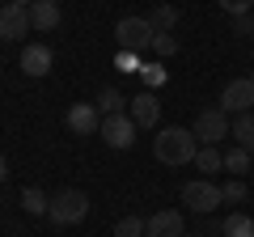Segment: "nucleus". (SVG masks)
Here are the masks:
<instances>
[{
	"label": "nucleus",
	"instance_id": "nucleus-1",
	"mask_svg": "<svg viewBox=\"0 0 254 237\" xmlns=\"http://www.w3.org/2000/svg\"><path fill=\"white\" fill-rule=\"evenodd\" d=\"M153 153H157V161L170 165V170H178V165H195L199 140H195V131H190V127H165V131H157Z\"/></svg>",
	"mask_w": 254,
	"mask_h": 237
},
{
	"label": "nucleus",
	"instance_id": "nucleus-2",
	"mask_svg": "<svg viewBox=\"0 0 254 237\" xmlns=\"http://www.w3.org/2000/svg\"><path fill=\"white\" fill-rule=\"evenodd\" d=\"M153 34H157V30L148 26V17H119V21H115V43H119V51H136V55L153 51Z\"/></svg>",
	"mask_w": 254,
	"mask_h": 237
},
{
	"label": "nucleus",
	"instance_id": "nucleus-3",
	"mask_svg": "<svg viewBox=\"0 0 254 237\" xmlns=\"http://www.w3.org/2000/svg\"><path fill=\"white\" fill-rule=\"evenodd\" d=\"M89 216V195L85 191H60L51 199V208H47V220H51V225H81V220Z\"/></svg>",
	"mask_w": 254,
	"mask_h": 237
},
{
	"label": "nucleus",
	"instance_id": "nucleus-4",
	"mask_svg": "<svg viewBox=\"0 0 254 237\" xmlns=\"http://www.w3.org/2000/svg\"><path fill=\"white\" fill-rule=\"evenodd\" d=\"M182 203H187L190 212H199V216H208L212 208H220L225 203V191H220L212 178H190L187 186H182Z\"/></svg>",
	"mask_w": 254,
	"mask_h": 237
},
{
	"label": "nucleus",
	"instance_id": "nucleus-5",
	"mask_svg": "<svg viewBox=\"0 0 254 237\" xmlns=\"http://www.w3.org/2000/svg\"><path fill=\"white\" fill-rule=\"evenodd\" d=\"M220 110L225 115H246L254 110V76H237L220 89Z\"/></svg>",
	"mask_w": 254,
	"mask_h": 237
},
{
	"label": "nucleus",
	"instance_id": "nucleus-6",
	"mask_svg": "<svg viewBox=\"0 0 254 237\" xmlns=\"http://www.w3.org/2000/svg\"><path fill=\"white\" fill-rule=\"evenodd\" d=\"M229 127H233V118H229L220 106H216V110H203V115L190 123V131H195V140H199V144H216V140H225Z\"/></svg>",
	"mask_w": 254,
	"mask_h": 237
},
{
	"label": "nucleus",
	"instance_id": "nucleus-7",
	"mask_svg": "<svg viewBox=\"0 0 254 237\" xmlns=\"http://www.w3.org/2000/svg\"><path fill=\"white\" fill-rule=\"evenodd\" d=\"M136 123H131V115H110V118H102V131L98 136L106 140L110 148H131L136 144Z\"/></svg>",
	"mask_w": 254,
	"mask_h": 237
},
{
	"label": "nucleus",
	"instance_id": "nucleus-8",
	"mask_svg": "<svg viewBox=\"0 0 254 237\" xmlns=\"http://www.w3.org/2000/svg\"><path fill=\"white\" fill-rule=\"evenodd\" d=\"M144 237H187V225H182L178 208H161L144 220Z\"/></svg>",
	"mask_w": 254,
	"mask_h": 237
},
{
	"label": "nucleus",
	"instance_id": "nucleus-9",
	"mask_svg": "<svg viewBox=\"0 0 254 237\" xmlns=\"http://www.w3.org/2000/svg\"><path fill=\"white\" fill-rule=\"evenodd\" d=\"M30 9H21V4H0V38H26L30 34Z\"/></svg>",
	"mask_w": 254,
	"mask_h": 237
},
{
	"label": "nucleus",
	"instance_id": "nucleus-10",
	"mask_svg": "<svg viewBox=\"0 0 254 237\" xmlns=\"http://www.w3.org/2000/svg\"><path fill=\"white\" fill-rule=\"evenodd\" d=\"M68 127H72L76 136H98L102 131V110L93 106V102H76V106L68 110Z\"/></svg>",
	"mask_w": 254,
	"mask_h": 237
},
{
	"label": "nucleus",
	"instance_id": "nucleus-11",
	"mask_svg": "<svg viewBox=\"0 0 254 237\" xmlns=\"http://www.w3.org/2000/svg\"><path fill=\"white\" fill-rule=\"evenodd\" d=\"M127 115H131L136 127H157V118H161V102H157V93H136V98L127 102Z\"/></svg>",
	"mask_w": 254,
	"mask_h": 237
},
{
	"label": "nucleus",
	"instance_id": "nucleus-12",
	"mask_svg": "<svg viewBox=\"0 0 254 237\" xmlns=\"http://www.w3.org/2000/svg\"><path fill=\"white\" fill-rule=\"evenodd\" d=\"M51 47H43V43H30L26 51H21V72L26 76H47L51 72Z\"/></svg>",
	"mask_w": 254,
	"mask_h": 237
},
{
	"label": "nucleus",
	"instance_id": "nucleus-13",
	"mask_svg": "<svg viewBox=\"0 0 254 237\" xmlns=\"http://www.w3.org/2000/svg\"><path fill=\"white\" fill-rule=\"evenodd\" d=\"M60 17H64V13H60V4H55V0H34V4H30V26L43 30V34L60 26Z\"/></svg>",
	"mask_w": 254,
	"mask_h": 237
},
{
	"label": "nucleus",
	"instance_id": "nucleus-14",
	"mask_svg": "<svg viewBox=\"0 0 254 237\" xmlns=\"http://www.w3.org/2000/svg\"><path fill=\"white\" fill-rule=\"evenodd\" d=\"M148 26H153L157 34H174V30H178V9H174V4H157V9L148 13Z\"/></svg>",
	"mask_w": 254,
	"mask_h": 237
},
{
	"label": "nucleus",
	"instance_id": "nucleus-15",
	"mask_svg": "<svg viewBox=\"0 0 254 237\" xmlns=\"http://www.w3.org/2000/svg\"><path fill=\"white\" fill-rule=\"evenodd\" d=\"M195 165L203 170V178H212L216 170H225V153H220L216 144H199V153H195Z\"/></svg>",
	"mask_w": 254,
	"mask_h": 237
},
{
	"label": "nucleus",
	"instance_id": "nucleus-16",
	"mask_svg": "<svg viewBox=\"0 0 254 237\" xmlns=\"http://www.w3.org/2000/svg\"><path fill=\"white\" fill-rule=\"evenodd\" d=\"M229 136H233L242 148H254V110H246V115H233V127H229Z\"/></svg>",
	"mask_w": 254,
	"mask_h": 237
},
{
	"label": "nucleus",
	"instance_id": "nucleus-17",
	"mask_svg": "<svg viewBox=\"0 0 254 237\" xmlns=\"http://www.w3.org/2000/svg\"><path fill=\"white\" fill-rule=\"evenodd\" d=\"M220 233L225 237H254V220L246 216V212H229L225 225H220Z\"/></svg>",
	"mask_w": 254,
	"mask_h": 237
},
{
	"label": "nucleus",
	"instance_id": "nucleus-18",
	"mask_svg": "<svg viewBox=\"0 0 254 237\" xmlns=\"http://www.w3.org/2000/svg\"><path fill=\"white\" fill-rule=\"evenodd\" d=\"M225 170L242 178L246 170H254V153H250V148H242V144H237V148H229V153H225Z\"/></svg>",
	"mask_w": 254,
	"mask_h": 237
},
{
	"label": "nucleus",
	"instance_id": "nucleus-19",
	"mask_svg": "<svg viewBox=\"0 0 254 237\" xmlns=\"http://www.w3.org/2000/svg\"><path fill=\"white\" fill-rule=\"evenodd\" d=\"M21 208H26L30 216H47V208H51V199H47V195L38 191V186H26V191H21Z\"/></svg>",
	"mask_w": 254,
	"mask_h": 237
},
{
	"label": "nucleus",
	"instance_id": "nucleus-20",
	"mask_svg": "<svg viewBox=\"0 0 254 237\" xmlns=\"http://www.w3.org/2000/svg\"><path fill=\"white\" fill-rule=\"evenodd\" d=\"M93 106L102 110V118H110V115H123V106H127V102H123V93H119V89H102Z\"/></svg>",
	"mask_w": 254,
	"mask_h": 237
},
{
	"label": "nucleus",
	"instance_id": "nucleus-21",
	"mask_svg": "<svg viewBox=\"0 0 254 237\" xmlns=\"http://www.w3.org/2000/svg\"><path fill=\"white\" fill-rule=\"evenodd\" d=\"M115 237H144V220L140 216H123L115 225Z\"/></svg>",
	"mask_w": 254,
	"mask_h": 237
},
{
	"label": "nucleus",
	"instance_id": "nucleus-22",
	"mask_svg": "<svg viewBox=\"0 0 254 237\" xmlns=\"http://www.w3.org/2000/svg\"><path fill=\"white\" fill-rule=\"evenodd\" d=\"M220 191H225V203H246V199H250V191H246V182H242V178H233V182H229V186H220Z\"/></svg>",
	"mask_w": 254,
	"mask_h": 237
},
{
	"label": "nucleus",
	"instance_id": "nucleus-23",
	"mask_svg": "<svg viewBox=\"0 0 254 237\" xmlns=\"http://www.w3.org/2000/svg\"><path fill=\"white\" fill-rule=\"evenodd\" d=\"M174 51H178V38L174 34H153V55L165 59V55H174Z\"/></svg>",
	"mask_w": 254,
	"mask_h": 237
},
{
	"label": "nucleus",
	"instance_id": "nucleus-24",
	"mask_svg": "<svg viewBox=\"0 0 254 237\" xmlns=\"http://www.w3.org/2000/svg\"><path fill=\"white\" fill-rule=\"evenodd\" d=\"M115 68H119V72H140V55L136 51H119L115 55Z\"/></svg>",
	"mask_w": 254,
	"mask_h": 237
},
{
	"label": "nucleus",
	"instance_id": "nucleus-25",
	"mask_svg": "<svg viewBox=\"0 0 254 237\" xmlns=\"http://www.w3.org/2000/svg\"><path fill=\"white\" fill-rule=\"evenodd\" d=\"M140 72H144V85H148V89H161V85H165V68H161V64H148V68H140Z\"/></svg>",
	"mask_w": 254,
	"mask_h": 237
},
{
	"label": "nucleus",
	"instance_id": "nucleus-26",
	"mask_svg": "<svg viewBox=\"0 0 254 237\" xmlns=\"http://www.w3.org/2000/svg\"><path fill=\"white\" fill-rule=\"evenodd\" d=\"M216 4L229 13V17H242V13H250V4H254V0H216Z\"/></svg>",
	"mask_w": 254,
	"mask_h": 237
},
{
	"label": "nucleus",
	"instance_id": "nucleus-27",
	"mask_svg": "<svg viewBox=\"0 0 254 237\" xmlns=\"http://www.w3.org/2000/svg\"><path fill=\"white\" fill-rule=\"evenodd\" d=\"M233 34H242V38H250V34H254V13H242V17H233Z\"/></svg>",
	"mask_w": 254,
	"mask_h": 237
},
{
	"label": "nucleus",
	"instance_id": "nucleus-28",
	"mask_svg": "<svg viewBox=\"0 0 254 237\" xmlns=\"http://www.w3.org/2000/svg\"><path fill=\"white\" fill-rule=\"evenodd\" d=\"M9 178V161H4V153H0V182Z\"/></svg>",
	"mask_w": 254,
	"mask_h": 237
},
{
	"label": "nucleus",
	"instance_id": "nucleus-29",
	"mask_svg": "<svg viewBox=\"0 0 254 237\" xmlns=\"http://www.w3.org/2000/svg\"><path fill=\"white\" fill-rule=\"evenodd\" d=\"M9 4H21V9H30V4H34V0H9Z\"/></svg>",
	"mask_w": 254,
	"mask_h": 237
},
{
	"label": "nucleus",
	"instance_id": "nucleus-30",
	"mask_svg": "<svg viewBox=\"0 0 254 237\" xmlns=\"http://www.w3.org/2000/svg\"><path fill=\"white\" fill-rule=\"evenodd\" d=\"M250 153H254V148H250Z\"/></svg>",
	"mask_w": 254,
	"mask_h": 237
},
{
	"label": "nucleus",
	"instance_id": "nucleus-31",
	"mask_svg": "<svg viewBox=\"0 0 254 237\" xmlns=\"http://www.w3.org/2000/svg\"><path fill=\"white\" fill-rule=\"evenodd\" d=\"M187 237H190V233H187Z\"/></svg>",
	"mask_w": 254,
	"mask_h": 237
}]
</instances>
